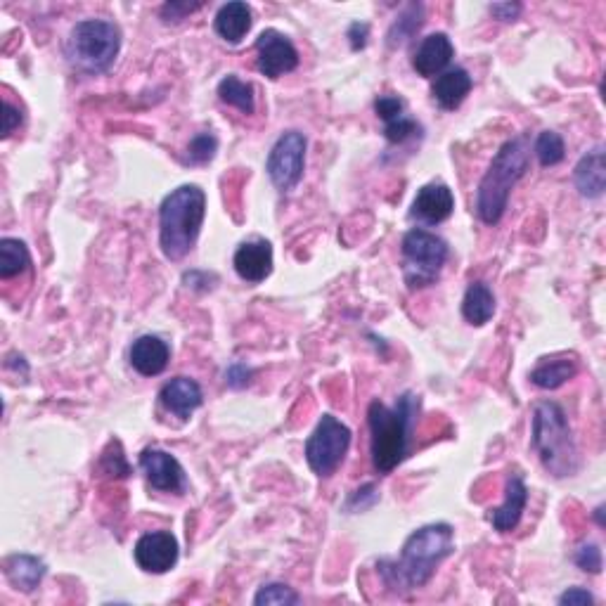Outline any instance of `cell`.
<instances>
[{
	"label": "cell",
	"instance_id": "cell-37",
	"mask_svg": "<svg viewBox=\"0 0 606 606\" xmlns=\"http://www.w3.org/2000/svg\"><path fill=\"white\" fill-rule=\"evenodd\" d=\"M592 602H595V597H592L585 588H569L562 597H559V604L562 606H588Z\"/></svg>",
	"mask_w": 606,
	"mask_h": 606
},
{
	"label": "cell",
	"instance_id": "cell-1",
	"mask_svg": "<svg viewBox=\"0 0 606 606\" xmlns=\"http://www.w3.org/2000/svg\"><path fill=\"white\" fill-rule=\"evenodd\" d=\"M455 550V531L450 524H427L417 528L405 540L396 559L377 562V571L386 588L393 592H412L424 588L434 576L443 559Z\"/></svg>",
	"mask_w": 606,
	"mask_h": 606
},
{
	"label": "cell",
	"instance_id": "cell-8",
	"mask_svg": "<svg viewBox=\"0 0 606 606\" xmlns=\"http://www.w3.org/2000/svg\"><path fill=\"white\" fill-rule=\"evenodd\" d=\"M351 448V429L334 415H322L318 427L306 441V460L320 479H327L339 469Z\"/></svg>",
	"mask_w": 606,
	"mask_h": 606
},
{
	"label": "cell",
	"instance_id": "cell-34",
	"mask_svg": "<svg viewBox=\"0 0 606 606\" xmlns=\"http://www.w3.org/2000/svg\"><path fill=\"white\" fill-rule=\"evenodd\" d=\"M375 112L384 124H391V121L405 116V102L396 98V95H382V98H377L375 102Z\"/></svg>",
	"mask_w": 606,
	"mask_h": 606
},
{
	"label": "cell",
	"instance_id": "cell-17",
	"mask_svg": "<svg viewBox=\"0 0 606 606\" xmlns=\"http://www.w3.org/2000/svg\"><path fill=\"white\" fill-rule=\"evenodd\" d=\"M526 502H528L526 483L519 474H514L505 486V502L488 514V521H491L495 531H500V533L514 531V528L519 526L521 517H524Z\"/></svg>",
	"mask_w": 606,
	"mask_h": 606
},
{
	"label": "cell",
	"instance_id": "cell-33",
	"mask_svg": "<svg viewBox=\"0 0 606 606\" xmlns=\"http://www.w3.org/2000/svg\"><path fill=\"white\" fill-rule=\"evenodd\" d=\"M573 562L580 571L585 573H599L602 571V550L595 543H585L580 545L576 554H573Z\"/></svg>",
	"mask_w": 606,
	"mask_h": 606
},
{
	"label": "cell",
	"instance_id": "cell-5",
	"mask_svg": "<svg viewBox=\"0 0 606 606\" xmlns=\"http://www.w3.org/2000/svg\"><path fill=\"white\" fill-rule=\"evenodd\" d=\"M531 446L554 479H566L580 469L576 438L562 405L543 401L533 408Z\"/></svg>",
	"mask_w": 606,
	"mask_h": 606
},
{
	"label": "cell",
	"instance_id": "cell-30",
	"mask_svg": "<svg viewBox=\"0 0 606 606\" xmlns=\"http://www.w3.org/2000/svg\"><path fill=\"white\" fill-rule=\"evenodd\" d=\"M98 472L102 476H121V479H126L128 474H131V467H128L124 450H121L119 441L109 443V448L102 453L100 464H98Z\"/></svg>",
	"mask_w": 606,
	"mask_h": 606
},
{
	"label": "cell",
	"instance_id": "cell-3",
	"mask_svg": "<svg viewBox=\"0 0 606 606\" xmlns=\"http://www.w3.org/2000/svg\"><path fill=\"white\" fill-rule=\"evenodd\" d=\"M528 161H531V138H528V133H521L500 147V152L495 154L491 166H488L486 176L481 178L479 190H476V216L483 223H500V218L507 211L514 185L528 171Z\"/></svg>",
	"mask_w": 606,
	"mask_h": 606
},
{
	"label": "cell",
	"instance_id": "cell-27",
	"mask_svg": "<svg viewBox=\"0 0 606 606\" xmlns=\"http://www.w3.org/2000/svg\"><path fill=\"white\" fill-rule=\"evenodd\" d=\"M533 152H535V157H538L540 166H545V169L562 164L566 157L564 138L557 131H543L538 138H535Z\"/></svg>",
	"mask_w": 606,
	"mask_h": 606
},
{
	"label": "cell",
	"instance_id": "cell-23",
	"mask_svg": "<svg viewBox=\"0 0 606 606\" xmlns=\"http://www.w3.org/2000/svg\"><path fill=\"white\" fill-rule=\"evenodd\" d=\"M45 571H48L45 562L34 557V554H12V557L5 559V576L22 592L36 590L41 585Z\"/></svg>",
	"mask_w": 606,
	"mask_h": 606
},
{
	"label": "cell",
	"instance_id": "cell-25",
	"mask_svg": "<svg viewBox=\"0 0 606 606\" xmlns=\"http://www.w3.org/2000/svg\"><path fill=\"white\" fill-rule=\"evenodd\" d=\"M31 266V254L27 244L15 237H5L0 240V277L10 280V277L22 275Z\"/></svg>",
	"mask_w": 606,
	"mask_h": 606
},
{
	"label": "cell",
	"instance_id": "cell-2",
	"mask_svg": "<svg viewBox=\"0 0 606 606\" xmlns=\"http://www.w3.org/2000/svg\"><path fill=\"white\" fill-rule=\"evenodd\" d=\"M419 408H422V401L412 391H405L393 408L382 401L370 403V408H367L370 450L379 474H391L408 457Z\"/></svg>",
	"mask_w": 606,
	"mask_h": 606
},
{
	"label": "cell",
	"instance_id": "cell-7",
	"mask_svg": "<svg viewBox=\"0 0 606 606\" xmlns=\"http://www.w3.org/2000/svg\"><path fill=\"white\" fill-rule=\"evenodd\" d=\"M401 254L405 285L415 292V289L434 285L443 266H446L450 249L446 240H441L434 232L412 228L410 232H405Z\"/></svg>",
	"mask_w": 606,
	"mask_h": 606
},
{
	"label": "cell",
	"instance_id": "cell-31",
	"mask_svg": "<svg viewBox=\"0 0 606 606\" xmlns=\"http://www.w3.org/2000/svg\"><path fill=\"white\" fill-rule=\"evenodd\" d=\"M301 597L296 595V592L289 588V585L285 583H268L263 585V588L256 592L254 597V604H299Z\"/></svg>",
	"mask_w": 606,
	"mask_h": 606
},
{
	"label": "cell",
	"instance_id": "cell-22",
	"mask_svg": "<svg viewBox=\"0 0 606 606\" xmlns=\"http://www.w3.org/2000/svg\"><path fill=\"white\" fill-rule=\"evenodd\" d=\"M214 29L223 41L232 45L240 43L251 29V8L247 3H242V0L225 3L214 19Z\"/></svg>",
	"mask_w": 606,
	"mask_h": 606
},
{
	"label": "cell",
	"instance_id": "cell-10",
	"mask_svg": "<svg viewBox=\"0 0 606 606\" xmlns=\"http://www.w3.org/2000/svg\"><path fill=\"white\" fill-rule=\"evenodd\" d=\"M256 67L268 79H280L299 67V53L294 43L280 31L268 29L256 38Z\"/></svg>",
	"mask_w": 606,
	"mask_h": 606
},
{
	"label": "cell",
	"instance_id": "cell-38",
	"mask_svg": "<svg viewBox=\"0 0 606 606\" xmlns=\"http://www.w3.org/2000/svg\"><path fill=\"white\" fill-rule=\"evenodd\" d=\"M3 119H5V124H3V138H8V135H12L15 133V128L22 124V112H19L17 107H12L8 100L3 102Z\"/></svg>",
	"mask_w": 606,
	"mask_h": 606
},
{
	"label": "cell",
	"instance_id": "cell-26",
	"mask_svg": "<svg viewBox=\"0 0 606 606\" xmlns=\"http://www.w3.org/2000/svg\"><path fill=\"white\" fill-rule=\"evenodd\" d=\"M218 98L225 105L240 109L242 114H254V86L249 81L237 79L235 74L225 76V79L218 83Z\"/></svg>",
	"mask_w": 606,
	"mask_h": 606
},
{
	"label": "cell",
	"instance_id": "cell-13",
	"mask_svg": "<svg viewBox=\"0 0 606 606\" xmlns=\"http://www.w3.org/2000/svg\"><path fill=\"white\" fill-rule=\"evenodd\" d=\"M455 211V195L448 185L429 183L417 192L415 202H412L410 218L424 225H438L448 221Z\"/></svg>",
	"mask_w": 606,
	"mask_h": 606
},
{
	"label": "cell",
	"instance_id": "cell-14",
	"mask_svg": "<svg viewBox=\"0 0 606 606\" xmlns=\"http://www.w3.org/2000/svg\"><path fill=\"white\" fill-rule=\"evenodd\" d=\"M237 275L249 285H259L273 273V247L266 240H251L237 247L232 259Z\"/></svg>",
	"mask_w": 606,
	"mask_h": 606
},
{
	"label": "cell",
	"instance_id": "cell-9",
	"mask_svg": "<svg viewBox=\"0 0 606 606\" xmlns=\"http://www.w3.org/2000/svg\"><path fill=\"white\" fill-rule=\"evenodd\" d=\"M306 147V135L301 131H287L277 138L273 150H270L266 171L270 183L280 192L294 190L301 183L303 166H306Z\"/></svg>",
	"mask_w": 606,
	"mask_h": 606
},
{
	"label": "cell",
	"instance_id": "cell-11",
	"mask_svg": "<svg viewBox=\"0 0 606 606\" xmlns=\"http://www.w3.org/2000/svg\"><path fill=\"white\" fill-rule=\"evenodd\" d=\"M140 469L145 472V479L154 491L161 493H178L183 495L188 488V479H185V469L171 453L159 448H145L140 453Z\"/></svg>",
	"mask_w": 606,
	"mask_h": 606
},
{
	"label": "cell",
	"instance_id": "cell-36",
	"mask_svg": "<svg viewBox=\"0 0 606 606\" xmlns=\"http://www.w3.org/2000/svg\"><path fill=\"white\" fill-rule=\"evenodd\" d=\"M251 377H254V370L244 363H232L228 372H225V382H228L232 389H244V386L251 382Z\"/></svg>",
	"mask_w": 606,
	"mask_h": 606
},
{
	"label": "cell",
	"instance_id": "cell-40",
	"mask_svg": "<svg viewBox=\"0 0 606 606\" xmlns=\"http://www.w3.org/2000/svg\"><path fill=\"white\" fill-rule=\"evenodd\" d=\"M367 34H370V27H367V24H360V22L351 24V29H348V38H351V48L353 50L365 48Z\"/></svg>",
	"mask_w": 606,
	"mask_h": 606
},
{
	"label": "cell",
	"instance_id": "cell-16",
	"mask_svg": "<svg viewBox=\"0 0 606 606\" xmlns=\"http://www.w3.org/2000/svg\"><path fill=\"white\" fill-rule=\"evenodd\" d=\"M455 55V45L446 34H431L422 41V45L417 48L415 57H412V69L419 76H441L443 69L453 62Z\"/></svg>",
	"mask_w": 606,
	"mask_h": 606
},
{
	"label": "cell",
	"instance_id": "cell-28",
	"mask_svg": "<svg viewBox=\"0 0 606 606\" xmlns=\"http://www.w3.org/2000/svg\"><path fill=\"white\" fill-rule=\"evenodd\" d=\"M422 15H424V8L419 3H412L401 12V17L393 22V27L389 31L391 48L405 43L412 34H415V31H419V27H422Z\"/></svg>",
	"mask_w": 606,
	"mask_h": 606
},
{
	"label": "cell",
	"instance_id": "cell-12",
	"mask_svg": "<svg viewBox=\"0 0 606 606\" xmlns=\"http://www.w3.org/2000/svg\"><path fill=\"white\" fill-rule=\"evenodd\" d=\"M135 562L147 573H166L178 564V540L169 531L145 533L135 543Z\"/></svg>",
	"mask_w": 606,
	"mask_h": 606
},
{
	"label": "cell",
	"instance_id": "cell-41",
	"mask_svg": "<svg viewBox=\"0 0 606 606\" xmlns=\"http://www.w3.org/2000/svg\"><path fill=\"white\" fill-rule=\"evenodd\" d=\"M602 512H604V507H597L595 517H597V524H599V526H604V517H602Z\"/></svg>",
	"mask_w": 606,
	"mask_h": 606
},
{
	"label": "cell",
	"instance_id": "cell-24",
	"mask_svg": "<svg viewBox=\"0 0 606 606\" xmlns=\"http://www.w3.org/2000/svg\"><path fill=\"white\" fill-rule=\"evenodd\" d=\"M462 315L469 325H486L495 315V294L486 282H472L464 292L462 299Z\"/></svg>",
	"mask_w": 606,
	"mask_h": 606
},
{
	"label": "cell",
	"instance_id": "cell-39",
	"mask_svg": "<svg viewBox=\"0 0 606 606\" xmlns=\"http://www.w3.org/2000/svg\"><path fill=\"white\" fill-rule=\"evenodd\" d=\"M491 15L500 22H514L521 15V5L519 3H498L491 5Z\"/></svg>",
	"mask_w": 606,
	"mask_h": 606
},
{
	"label": "cell",
	"instance_id": "cell-21",
	"mask_svg": "<svg viewBox=\"0 0 606 606\" xmlns=\"http://www.w3.org/2000/svg\"><path fill=\"white\" fill-rule=\"evenodd\" d=\"M472 86H474V81H472V76H469L467 69L455 67V69H450V72H443L441 76H438L431 93H434V100L438 102V105H441L443 109H448V112H453V109H457L464 100H467Z\"/></svg>",
	"mask_w": 606,
	"mask_h": 606
},
{
	"label": "cell",
	"instance_id": "cell-15",
	"mask_svg": "<svg viewBox=\"0 0 606 606\" xmlns=\"http://www.w3.org/2000/svg\"><path fill=\"white\" fill-rule=\"evenodd\" d=\"M159 401L178 419H190L192 412H195L199 405L204 403V393H202V386H199L195 379L176 377L161 386Z\"/></svg>",
	"mask_w": 606,
	"mask_h": 606
},
{
	"label": "cell",
	"instance_id": "cell-6",
	"mask_svg": "<svg viewBox=\"0 0 606 606\" xmlns=\"http://www.w3.org/2000/svg\"><path fill=\"white\" fill-rule=\"evenodd\" d=\"M121 50V29L107 19H83L69 31L67 57L76 72L88 76L112 69Z\"/></svg>",
	"mask_w": 606,
	"mask_h": 606
},
{
	"label": "cell",
	"instance_id": "cell-29",
	"mask_svg": "<svg viewBox=\"0 0 606 606\" xmlns=\"http://www.w3.org/2000/svg\"><path fill=\"white\" fill-rule=\"evenodd\" d=\"M216 152H218V138L214 133L204 131L190 140L188 152H185V164L204 166L209 164V161H214Z\"/></svg>",
	"mask_w": 606,
	"mask_h": 606
},
{
	"label": "cell",
	"instance_id": "cell-32",
	"mask_svg": "<svg viewBox=\"0 0 606 606\" xmlns=\"http://www.w3.org/2000/svg\"><path fill=\"white\" fill-rule=\"evenodd\" d=\"M384 135H386V140H389V143L401 145V143H405V140L415 138V135H422V126H419L415 119L401 116V119L391 121V124L384 126Z\"/></svg>",
	"mask_w": 606,
	"mask_h": 606
},
{
	"label": "cell",
	"instance_id": "cell-4",
	"mask_svg": "<svg viewBox=\"0 0 606 606\" xmlns=\"http://www.w3.org/2000/svg\"><path fill=\"white\" fill-rule=\"evenodd\" d=\"M206 216V195L197 185H180L161 202L159 244L169 261H180L195 249Z\"/></svg>",
	"mask_w": 606,
	"mask_h": 606
},
{
	"label": "cell",
	"instance_id": "cell-18",
	"mask_svg": "<svg viewBox=\"0 0 606 606\" xmlns=\"http://www.w3.org/2000/svg\"><path fill=\"white\" fill-rule=\"evenodd\" d=\"M171 348L164 339L145 334V337L135 339L131 346V365L135 372L143 377H157L169 367Z\"/></svg>",
	"mask_w": 606,
	"mask_h": 606
},
{
	"label": "cell",
	"instance_id": "cell-19",
	"mask_svg": "<svg viewBox=\"0 0 606 606\" xmlns=\"http://www.w3.org/2000/svg\"><path fill=\"white\" fill-rule=\"evenodd\" d=\"M573 183H576L578 192L588 199H597L604 195L606 188V164H604V150L595 147L576 164L573 171Z\"/></svg>",
	"mask_w": 606,
	"mask_h": 606
},
{
	"label": "cell",
	"instance_id": "cell-35",
	"mask_svg": "<svg viewBox=\"0 0 606 606\" xmlns=\"http://www.w3.org/2000/svg\"><path fill=\"white\" fill-rule=\"evenodd\" d=\"M202 8V3H183V0H171V3H166L164 8H161V19H164L166 24H178L183 22L185 17L192 15V12H197Z\"/></svg>",
	"mask_w": 606,
	"mask_h": 606
},
{
	"label": "cell",
	"instance_id": "cell-20",
	"mask_svg": "<svg viewBox=\"0 0 606 606\" xmlns=\"http://www.w3.org/2000/svg\"><path fill=\"white\" fill-rule=\"evenodd\" d=\"M576 372H578V358L569 356V353H562V356L540 360V363L533 367L531 382L538 386V389L552 391L576 377Z\"/></svg>",
	"mask_w": 606,
	"mask_h": 606
}]
</instances>
